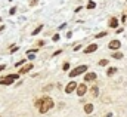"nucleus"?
<instances>
[{
	"instance_id": "1",
	"label": "nucleus",
	"mask_w": 127,
	"mask_h": 117,
	"mask_svg": "<svg viewBox=\"0 0 127 117\" xmlns=\"http://www.w3.org/2000/svg\"><path fill=\"white\" fill-rule=\"evenodd\" d=\"M53 105H55V102H53V99H52L50 96H43L41 99H37V101H35V107L38 108V111H40L41 114L47 113Z\"/></svg>"
},
{
	"instance_id": "23",
	"label": "nucleus",
	"mask_w": 127,
	"mask_h": 117,
	"mask_svg": "<svg viewBox=\"0 0 127 117\" xmlns=\"http://www.w3.org/2000/svg\"><path fill=\"white\" fill-rule=\"evenodd\" d=\"M64 70H68V68H69V64H68V62H65V64H64V67H62Z\"/></svg>"
},
{
	"instance_id": "19",
	"label": "nucleus",
	"mask_w": 127,
	"mask_h": 117,
	"mask_svg": "<svg viewBox=\"0 0 127 117\" xmlns=\"http://www.w3.org/2000/svg\"><path fill=\"white\" fill-rule=\"evenodd\" d=\"M35 52H38V48H34L31 51H27V55H28V54H35Z\"/></svg>"
},
{
	"instance_id": "11",
	"label": "nucleus",
	"mask_w": 127,
	"mask_h": 117,
	"mask_svg": "<svg viewBox=\"0 0 127 117\" xmlns=\"http://www.w3.org/2000/svg\"><path fill=\"white\" fill-rule=\"evenodd\" d=\"M97 95H99V89H97V86H93V88L90 89V96L96 98Z\"/></svg>"
},
{
	"instance_id": "6",
	"label": "nucleus",
	"mask_w": 127,
	"mask_h": 117,
	"mask_svg": "<svg viewBox=\"0 0 127 117\" xmlns=\"http://www.w3.org/2000/svg\"><path fill=\"white\" fill-rule=\"evenodd\" d=\"M77 88V83L75 82H69L68 85H66V88H65V93H71V92H74Z\"/></svg>"
},
{
	"instance_id": "15",
	"label": "nucleus",
	"mask_w": 127,
	"mask_h": 117,
	"mask_svg": "<svg viewBox=\"0 0 127 117\" xmlns=\"http://www.w3.org/2000/svg\"><path fill=\"white\" fill-rule=\"evenodd\" d=\"M112 58L114 59H121L123 58V54H121V52H115V54L112 55Z\"/></svg>"
},
{
	"instance_id": "26",
	"label": "nucleus",
	"mask_w": 127,
	"mask_h": 117,
	"mask_svg": "<svg viewBox=\"0 0 127 117\" xmlns=\"http://www.w3.org/2000/svg\"><path fill=\"white\" fill-rule=\"evenodd\" d=\"M4 68H6V65H4V64H3V65H0V71H1V70H4Z\"/></svg>"
},
{
	"instance_id": "12",
	"label": "nucleus",
	"mask_w": 127,
	"mask_h": 117,
	"mask_svg": "<svg viewBox=\"0 0 127 117\" xmlns=\"http://www.w3.org/2000/svg\"><path fill=\"white\" fill-rule=\"evenodd\" d=\"M92 111H93V105H92V104H86V105H84V113H86V114H90Z\"/></svg>"
},
{
	"instance_id": "20",
	"label": "nucleus",
	"mask_w": 127,
	"mask_h": 117,
	"mask_svg": "<svg viewBox=\"0 0 127 117\" xmlns=\"http://www.w3.org/2000/svg\"><path fill=\"white\" fill-rule=\"evenodd\" d=\"M24 62H25V59H21V61H19V62H16V67H21V65H22V64H24Z\"/></svg>"
},
{
	"instance_id": "2",
	"label": "nucleus",
	"mask_w": 127,
	"mask_h": 117,
	"mask_svg": "<svg viewBox=\"0 0 127 117\" xmlns=\"http://www.w3.org/2000/svg\"><path fill=\"white\" fill-rule=\"evenodd\" d=\"M18 79H19V74H9V76L0 79V85H6V86H9V85H12V83H13L15 80H18Z\"/></svg>"
},
{
	"instance_id": "16",
	"label": "nucleus",
	"mask_w": 127,
	"mask_h": 117,
	"mask_svg": "<svg viewBox=\"0 0 127 117\" xmlns=\"http://www.w3.org/2000/svg\"><path fill=\"white\" fill-rule=\"evenodd\" d=\"M86 7H87V9H95V7H96V3H95V1H89Z\"/></svg>"
},
{
	"instance_id": "25",
	"label": "nucleus",
	"mask_w": 127,
	"mask_h": 117,
	"mask_svg": "<svg viewBox=\"0 0 127 117\" xmlns=\"http://www.w3.org/2000/svg\"><path fill=\"white\" fill-rule=\"evenodd\" d=\"M35 4H37V0H32V1H31V6H35Z\"/></svg>"
},
{
	"instance_id": "18",
	"label": "nucleus",
	"mask_w": 127,
	"mask_h": 117,
	"mask_svg": "<svg viewBox=\"0 0 127 117\" xmlns=\"http://www.w3.org/2000/svg\"><path fill=\"white\" fill-rule=\"evenodd\" d=\"M106 36V31H102V33H99V34H96L95 37L96 39H102V37H105Z\"/></svg>"
},
{
	"instance_id": "8",
	"label": "nucleus",
	"mask_w": 127,
	"mask_h": 117,
	"mask_svg": "<svg viewBox=\"0 0 127 117\" xmlns=\"http://www.w3.org/2000/svg\"><path fill=\"white\" fill-rule=\"evenodd\" d=\"M96 49H97V45H96V43H92V45H89V46L84 49V54H92V52H95Z\"/></svg>"
},
{
	"instance_id": "27",
	"label": "nucleus",
	"mask_w": 127,
	"mask_h": 117,
	"mask_svg": "<svg viewBox=\"0 0 127 117\" xmlns=\"http://www.w3.org/2000/svg\"><path fill=\"white\" fill-rule=\"evenodd\" d=\"M106 117H111V116H109V114H108V116H106Z\"/></svg>"
},
{
	"instance_id": "13",
	"label": "nucleus",
	"mask_w": 127,
	"mask_h": 117,
	"mask_svg": "<svg viewBox=\"0 0 127 117\" xmlns=\"http://www.w3.org/2000/svg\"><path fill=\"white\" fill-rule=\"evenodd\" d=\"M115 71H117V68H115V67H109V68L106 70V74H108V76H112Z\"/></svg>"
},
{
	"instance_id": "9",
	"label": "nucleus",
	"mask_w": 127,
	"mask_h": 117,
	"mask_svg": "<svg viewBox=\"0 0 127 117\" xmlns=\"http://www.w3.org/2000/svg\"><path fill=\"white\" fill-rule=\"evenodd\" d=\"M108 25H109L111 28H117V27H118V19L112 16V18L109 19V22H108Z\"/></svg>"
},
{
	"instance_id": "10",
	"label": "nucleus",
	"mask_w": 127,
	"mask_h": 117,
	"mask_svg": "<svg viewBox=\"0 0 127 117\" xmlns=\"http://www.w3.org/2000/svg\"><path fill=\"white\" fill-rule=\"evenodd\" d=\"M30 70H32V64H28V65H25V67H22V68L19 70V73H21V74H25V73H28Z\"/></svg>"
},
{
	"instance_id": "22",
	"label": "nucleus",
	"mask_w": 127,
	"mask_h": 117,
	"mask_svg": "<svg viewBox=\"0 0 127 117\" xmlns=\"http://www.w3.org/2000/svg\"><path fill=\"white\" fill-rule=\"evenodd\" d=\"M15 51H18V46H10V52H15Z\"/></svg>"
},
{
	"instance_id": "24",
	"label": "nucleus",
	"mask_w": 127,
	"mask_h": 117,
	"mask_svg": "<svg viewBox=\"0 0 127 117\" xmlns=\"http://www.w3.org/2000/svg\"><path fill=\"white\" fill-rule=\"evenodd\" d=\"M58 40H59V36H58V34H55V36H53V42H58Z\"/></svg>"
},
{
	"instance_id": "3",
	"label": "nucleus",
	"mask_w": 127,
	"mask_h": 117,
	"mask_svg": "<svg viewBox=\"0 0 127 117\" xmlns=\"http://www.w3.org/2000/svg\"><path fill=\"white\" fill-rule=\"evenodd\" d=\"M84 71H87V65H78V67H75L72 71H69V77H77V76L83 74Z\"/></svg>"
},
{
	"instance_id": "4",
	"label": "nucleus",
	"mask_w": 127,
	"mask_h": 117,
	"mask_svg": "<svg viewBox=\"0 0 127 117\" xmlns=\"http://www.w3.org/2000/svg\"><path fill=\"white\" fill-rule=\"evenodd\" d=\"M108 48H109L111 51H118V49L121 48V42H120V40H111V42L108 43Z\"/></svg>"
},
{
	"instance_id": "17",
	"label": "nucleus",
	"mask_w": 127,
	"mask_h": 117,
	"mask_svg": "<svg viewBox=\"0 0 127 117\" xmlns=\"http://www.w3.org/2000/svg\"><path fill=\"white\" fill-rule=\"evenodd\" d=\"M99 65H100V67L108 65V59H100V61H99Z\"/></svg>"
},
{
	"instance_id": "7",
	"label": "nucleus",
	"mask_w": 127,
	"mask_h": 117,
	"mask_svg": "<svg viewBox=\"0 0 127 117\" xmlns=\"http://www.w3.org/2000/svg\"><path fill=\"white\" fill-rule=\"evenodd\" d=\"M95 80H96L95 73H86L84 74V82H95Z\"/></svg>"
},
{
	"instance_id": "21",
	"label": "nucleus",
	"mask_w": 127,
	"mask_h": 117,
	"mask_svg": "<svg viewBox=\"0 0 127 117\" xmlns=\"http://www.w3.org/2000/svg\"><path fill=\"white\" fill-rule=\"evenodd\" d=\"M15 12H16V7H12V9H10V12H9V13H10V15H15Z\"/></svg>"
},
{
	"instance_id": "5",
	"label": "nucleus",
	"mask_w": 127,
	"mask_h": 117,
	"mask_svg": "<svg viewBox=\"0 0 127 117\" xmlns=\"http://www.w3.org/2000/svg\"><path fill=\"white\" fill-rule=\"evenodd\" d=\"M75 89H77V95H78V96H84L86 92H87V86H86L84 83H80Z\"/></svg>"
},
{
	"instance_id": "14",
	"label": "nucleus",
	"mask_w": 127,
	"mask_h": 117,
	"mask_svg": "<svg viewBox=\"0 0 127 117\" xmlns=\"http://www.w3.org/2000/svg\"><path fill=\"white\" fill-rule=\"evenodd\" d=\"M41 30H43V25H41V24H40V25H38V27H37V28L34 30V31H32V36H35V34H38V33H40V31H41Z\"/></svg>"
}]
</instances>
